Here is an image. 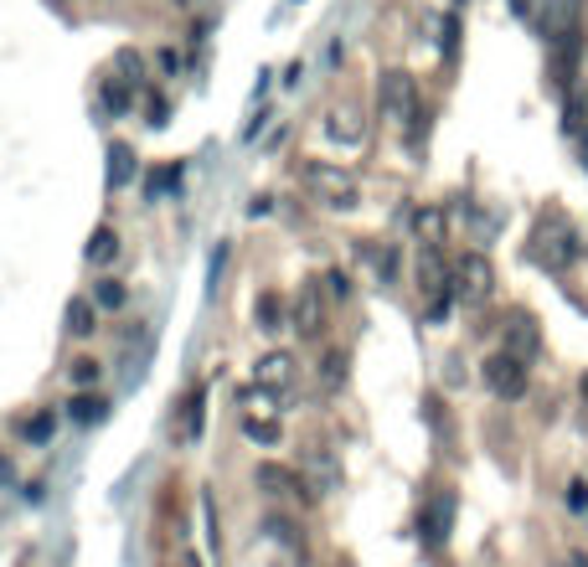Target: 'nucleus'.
<instances>
[{
    "label": "nucleus",
    "mask_w": 588,
    "mask_h": 567,
    "mask_svg": "<svg viewBox=\"0 0 588 567\" xmlns=\"http://www.w3.org/2000/svg\"><path fill=\"white\" fill-rule=\"evenodd\" d=\"M584 254L578 248V227H573L563 212H542L537 227H531V263H542L548 274H563L573 258Z\"/></svg>",
    "instance_id": "f257e3e1"
},
{
    "label": "nucleus",
    "mask_w": 588,
    "mask_h": 567,
    "mask_svg": "<svg viewBox=\"0 0 588 567\" xmlns=\"http://www.w3.org/2000/svg\"><path fill=\"white\" fill-rule=\"evenodd\" d=\"M490 289H495V269H490L486 254H465L454 263V299L465 305H486Z\"/></svg>",
    "instance_id": "f03ea898"
},
{
    "label": "nucleus",
    "mask_w": 588,
    "mask_h": 567,
    "mask_svg": "<svg viewBox=\"0 0 588 567\" xmlns=\"http://www.w3.org/2000/svg\"><path fill=\"white\" fill-rule=\"evenodd\" d=\"M480 377H486V387L495 392V397H506V403H516V397L527 392V361H522V356H511V352L486 356Z\"/></svg>",
    "instance_id": "7ed1b4c3"
},
{
    "label": "nucleus",
    "mask_w": 588,
    "mask_h": 567,
    "mask_svg": "<svg viewBox=\"0 0 588 567\" xmlns=\"http://www.w3.org/2000/svg\"><path fill=\"white\" fill-rule=\"evenodd\" d=\"M305 186H310L326 207H335V212L356 207V181L346 176V171H335V165H305Z\"/></svg>",
    "instance_id": "20e7f679"
},
{
    "label": "nucleus",
    "mask_w": 588,
    "mask_h": 567,
    "mask_svg": "<svg viewBox=\"0 0 588 567\" xmlns=\"http://www.w3.org/2000/svg\"><path fill=\"white\" fill-rule=\"evenodd\" d=\"M294 382H299V361H294L290 352H269V356H258V367H254V387H264L269 397H290Z\"/></svg>",
    "instance_id": "39448f33"
},
{
    "label": "nucleus",
    "mask_w": 588,
    "mask_h": 567,
    "mask_svg": "<svg viewBox=\"0 0 588 567\" xmlns=\"http://www.w3.org/2000/svg\"><path fill=\"white\" fill-rule=\"evenodd\" d=\"M377 103H382V114L388 119H413L424 103H418V94H413V78L408 73H382V88H377Z\"/></svg>",
    "instance_id": "423d86ee"
},
{
    "label": "nucleus",
    "mask_w": 588,
    "mask_h": 567,
    "mask_svg": "<svg viewBox=\"0 0 588 567\" xmlns=\"http://www.w3.org/2000/svg\"><path fill=\"white\" fill-rule=\"evenodd\" d=\"M568 32H584V0H548L542 5V37L552 41H563Z\"/></svg>",
    "instance_id": "0eeeda50"
},
{
    "label": "nucleus",
    "mask_w": 588,
    "mask_h": 567,
    "mask_svg": "<svg viewBox=\"0 0 588 567\" xmlns=\"http://www.w3.org/2000/svg\"><path fill=\"white\" fill-rule=\"evenodd\" d=\"M290 325L305 341H320V331H326V299H320V289H299V299H294V315H290Z\"/></svg>",
    "instance_id": "6e6552de"
},
{
    "label": "nucleus",
    "mask_w": 588,
    "mask_h": 567,
    "mask_svg": "<svg viewBox=\"0 0 588 567\" xmlns=\"http://www.w3.org/2000/svg\"><path fill=\"white\" fill-rule=\"evenodd\" d=\"M290 299H284V294L279 289H264L254 299V320H258V331H269V335H279L284 331V325H290Z\"/></svg>",
    "instance_id": "1a4fd4ad"
},
{
    "label": "nucleus",
    "mask_w": 588,
    "mask_h": 567,
    "mask_svg": "<svg viewBox=\"0 0 588 567\" xmlns=\"http://www.w3.org/2000/svg\"><path fill=\"white\" fill-rule=\"evenodd\" d=\"M537 346H542L537 320H531V315H511V320H506V352L522 356V361H531V356H537Z\"/></svg>",
    "instance_id": "9d476101"
},
{
    "label": "nucleus",
    "mask_w": 588,
    "mask_h": 567,
    "mask_svg": "<svg viewBox=\"0 0 588 567\" xmlns=\"http://www.w3.org/2000/svg\"><path fill=\"white\" fill-rule=\"evenodd\" d=\"M413 233H418L424 248H439L444 233H450V217H444V207H418V212H413Z\"/></svg>",
    "instance_id": "9b49d317"
},
{
    "label": "nucleus",
    "mask_w": 588,
    "mask_h": 567,
    "mask_svg": "<svg viewBox=\"0 0 588 567\" xmlns=\"http://www.w3.org/2000/svg\"><path fill=\"white\" fill-rule=\"evenodd\" d=\"M258 485L269 490V495H279V501H294L299 495V474L294 470H284V465H258Z\"/></svg>",
    "instance_id": "f8f14e48"
},
{
    "label": "nucleus",
    "mask_w": 588,
    "mask_h": 567,
    "mask_svg": "<svg viewBox=\"0 0 588 567\" xmlns=\"http://www.w3.org/2000/svg\"><path fill=\"white\" fill-rule=\"evenodd\" d=\"M98 103H103V109H109L114 119H124L130 109H135V83H124L119 73H114V78H103V88H98Z\"/></svg>",
    "instance_id": "ddd939ff"
},
{
    "label": "nucleus",
    "mask_w": 588,
    "mask_h": 567,
    "mask_svg": "<svg viewBox=\"0 0 588 567\" xmlns=\"http://www.w3.org/2000/svg\"><path fill=\"white\" fill-rule=\"evenodd\" d=\"M450 521H454V495L444 490L429 506V516H424V537H429V542H444V537H450Z\"/></svg>",
    "instance_id": "4468645a"
},
{
    "label": "nucleus",
    "mask_w": 588,
    "mask_h": 567,
    "mask_svg": "<svg viewBox=\"0 0 588 567\" xmlns=\"http://www.w3.org/2000/svg\"><path fill=\"white\" fill-rule=\"evenodd\" d=\"M237 423H243V433H248V439H254V444H279V412H243V418H237Z\"/></svg>",
    "instance_id": "2eb2a0df"
},
{
    "label": "nucleus",
    "mask_w": 588,
    "mask_h": 567,
    "mask_svg": "<svg viewBox=\"0 0 588 567\" xmlns=\"http://www.w3.org/2000/svg\"><path fill=\"white\" fill-rule=\"evenodd\" d=\"M114 73L139 88V83L150 78V62H145V52H135V47H119V52H114Z\"/></svg>",
    "instance_id": "dca6fc26"
},
{
    "label": "nucleus",
    "mask_w": 588,
    "mask_h": 567,
    "mask_svg": "<svg viewBox=\"0 0 588 567\" xmlns=\"http://www.w3.org/2000/svg\"><path fill=\"white\" fill-rule=\"evenodd\" d=\"M68 331L73 335H94L98 331V305L94 299H73V305H68Z\"/></svg>",
    "instance_id": "f3484780"
},
{
    "label": "nucleus",
    "mask_w": 588,
    "mask_h": 567,
    "mask_svg": "<svg viewBox=\"0 0 588 567\" xmlns=\"http://www.w3.org/2000/svg\"><path fill=\"white\" fill-rule=\"evenodd\" d=\"M109 181L114 186H130L135 181V150L130 145H109Z\"/></svg>",
    "instance_id": "a211bd4d"
},
{
    "label": "nucleus",
    "mask_w": 588,
    "mask_h": 567,
    "mask_svg": "<svg viewBox=\"0 0 588 567\" xmlns=\"http://www.w3.org/2000/svg\"><path fill=\"white\" fill-rule=\"evenodd\" d=\"M114 254H119V233L114 227H98V233L88 237V263H109Z\"/></svg>",
    "instance_id": "6ab92c4d"
},
{
    "label": "nucleus",
    "mask_w": 588,
    "mask_h": 567,
    "mask_svg": "<svg viewBox=\"0 0 588 567\" xmlns=\"http://www.w3.org/2000/svg\"><path fill=\"white\" fill-rule=\"evenodd\" d=\"M94 305H98V310H119V305H124V284H119L114 274L98 279V284H94Z\"/></svg>",
    "instance_id": "aec40b11"
},
{
    "label": "nucleus",
    "mask_w": 588,
    "mask_h": 567,
    "mask_svg": "<svg viewBox=\"0 0 588 567\" xmlns=\"http://www.w3.org/2000/svg\"><path fill=\"white\" fill-rule=\"evenodd\" d=\"M346 382V352H326V361H320V387H341Z\"/></svg>",
    "instance_id": "412c9836"
},
{
    "label": "nucleus",
    "mask_w": 588,
    "mask_h": 567,
    "mask_svg": "<svg viewBox=\"0 0 588 567\" xmlns=\"http://www.w3.org/2000/svg\"><path fill=\"white\" fill-rule=\"evenodd\" d=\"M103 412H109V403H103L98 392H83V397H73V418H78V423H98Z\"/></svg>",
    "instance_id": "4be33fe9"
},
{
    "label": "nucleus",
    "mask_w": 588,
    "mask_h": 567,
    "mask_svg": "<svg viewBox=\"0 0 588 567\" xmlns=\"http://www.w3.org/2000/svg\"><path fill=\"white\" fill-rule=\"evenodd\" d=\"M326 135H331L335 145H362V124H352V114H331Z\"/></svg>",
    "instance_id": "5701e85b"
},
{
    "label": "nucleus",
    "mask_w": 588,
    "mask_h": 567,
    "mask_svg": "<svg viewBox=\"0 0 588 567\" xmlns=\"http://www.w3.org/2000/svg\"><path fill=\"white\" fill-rule=\"evenodd\" d=\"M176 186H181V165H166V171H150V181H145V196L156 201V196L176 192Z\"/></svg>",
    "instance_id": "b1692460"
},
{
    "label": "nucleus",
    "mask_w": 588,
    "mask_h": 567,
    "mask_svg": "<svg viewBox=\"0 0 588 567\" xmlns=\"http://www.w3.org/2000/svg\"><path fill=\"white\" fill-rule=\"evenodd\" d=\"M166 119H171V98L150 88V94H145V124H150V130H160Z\"/></svg>",
    "instance_id": "393cba45"
},
{
    "label": "nucleus",
    "mask_w": 588,
    "mask_h": 567,
    "mask_svg": "<svg viewBox=\"0 0 588 567\" xmlns=\"http://www.w3.org/2000/svg\"><path fill=\"white\" fill-rule=\"evenodd\" d=\"M68 377H73V387H94V382H98V361H94V356H78V361L68 367Z\"/></svg>",
    "instance_id": "a878e982"
},
{
    "label": "nucleus",
    "mask_w": 588,
    "mask_h": 567,
    "mask_svg": "<svg viewBox=\"0 0 588 567\" xmlns=\"http://www.w3.org/2000/svg\"><path fill=\"white\" fill-rule=\"evenodd\" d=\"M52 429H58V423H52V412H37V418H26V439H32V444H47V439H52Z\"/></svg>",
    "instance_id": "bb28decb"
},
{
    "label": "nucleus",
    "mask_w": 588,
    "mask_h": 567,
    "mask_svg": "<svg viewBox=\"0 0 588 567\" xmlns=\"http://www.w3.org/2000/svg\"><path fill=\"white\" fill-rule=\"evenodd\" d=\"M439 47H444V58H454V47H460V21L454 16L439 21Z\"/></svg>",
    "instance_id": "cd10ccee"
},
{
    "label": "nucleus",
    "mask_w": 588,
    "mask_h": 567,
    "mask_svg": "<svg viewBox=\"0 0 588 567\" xmlns=\"http://www.w3.org/2000/svg\"><path fill=\"white\" fill-rule=\"evenodd\" d=\"M156 67H160V73H171V78H176V73H181V52H171V47H160V52H156Z\"/></svg>",
    "instance_id": "c85d7f7f"
},
{
    "label": "nucleus",
    "mask_w": 588,
    "mask_h": 567,
    "mask_svg": "<svg viewBox=\"0 0 588 567\" xmlns=\"http://www.w3.org/2000/svg\"><path fill=\"white\" fill-rule=\"evenodd\" d=\"M326 289H331V299H346V294H352V279H346V274H331V279H326Z\"/></svg>",
    "instance_id": "c756f323"
},
{
    "label": "nucleus",
    "mask_w": 588,
    "mask_h": 567,
    "mask_svg": "<svg viewBox=\"0 0 588 567\" xmlns=\"http://www.w3.org/2000/svg\"><path fill=\"white\" fill-rule=\"evenodd\" d=\"M171 567H201V557H196L192 547H176L171 552Z\"/></svg>",
    "instance_id": "7c9ffc66"
},
{
    "label": "nucleus",
    "mask_w": 588,
    "mask_h": 567,
    "mask_svg": "<svg viewBox=\"0 0 588 567\" xmlns=\"http://www.w3.org/2000/svg\"><path fill=\"white\" fill-rule=\"evenodd\" d=\"M568 501H573L578 510L588 506V485H584V480H573V485H568Z\"/></svg>",
    "instance_id": "2f4dec72"
},
{
    "label": "nucleus",
    "mask_w": 588,
    "mask_h": 567,
    "mask_svg": "<svg viewBox=\"0 0 588 567\" xmlns=\"http://www.w3.org/2000/svg\"><path fill=\"white\" fill-rule=\"evenodd\" d=\"M511 11L516 16H537V0H511Z\"/></svg>",
    "instance_id": "473e14b6"
},
{
    "label": "nucleus",
    "mask_w": 588,
    "mask_h": 567,
    "mask_svg": "<svg viewBox=\"0 0 588 567\" xmlns=\"http://www.w3.org/2000/svg\"><path fill=\"white\" fill-rule=\"evenodd\" d=\"M5 474H11V465H5V454H0V480H5Z\"/></svg>",
    "instance_id": "72a5a7b5"
},
{
    "label": "nucleus",
    "mask_w": 588,
    "mask_h": 567,
    "mask_svg": "<svg viewBox=\"0 0 588 567\" xmlns=\"http://www.w3.org/2000/svg\"><path fill=\"white\" fill-rule=\"evenodd\" d=\"M578 392H584V403H588V372H584V382H578Z\"/></svg>",
    "instance_id": "f704fd0d"
}]
</instances>
